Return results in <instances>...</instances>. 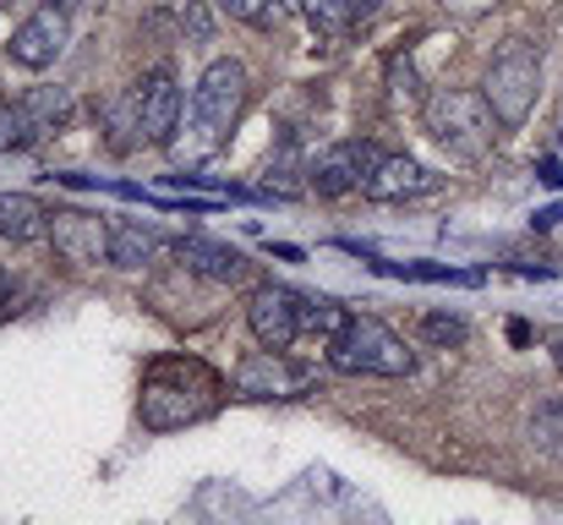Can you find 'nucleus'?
<instances>
[{
	"instance_id": "nucleus-14",
	"label": "nucleus",
	"mask_w": 563,
	"mask_h": 525,
	"mask_svg": "<svg viewBox=\"0 0 563 525\" xmlns=\"http://www.w3.org/2000/svg\"><path fill=\"white\" fill-rule=\"evenodd\" d=\"M49 225H55V214L38 197H27V192H5L0 197V241L33 247V241H49Z\"/></svg>"
},
{
	"instance_id": "nucleus-6",
	"label": "nucleus",
	"mask_w": 563,
	"mask_h": 525,
	"mask_svg": "<svg viewBox=\"0 0 563 525\" xmlns=\"http://www.w3.org/2000/svg\"><path fill=\"white\" fill-rule=\"evenodd\" d=\"M307 383H312V372L307 367H296L285 350H252L241 367H235V394L241 400H296V394H307Z\"/></svg>"
},
{
	"instance_id": "nucleus-31",
	"label": "nucleus",
	"mask_w": 563,
	"mask_h": 525,
	"mask_svg": "<svg viewBox=\"0 0 563 525\" xmlns=\"http://www.w3.org/2000/svg\"><path fill=\"white\" fill-rule=\"evenodd\" d=\"M60 6H66V11H99L104 0H60Z\"/></svg>"
},
{
	"instance_id": "nucleus-32",
	"label": "nucleus",
	"mask_w": 563,
	"mask_h": 525,
	"mask_svg": "<svg viewBox=\"0 0 563 525\" xmlns=\"http://www.w3.org/2000/svg\"><path fill=\"white\" fill-rule=\"evenodd\" d=\"M274 6H279V11H301L307 0H274Z\"/></svg>"
},
{
	"instance_id": "nucleus-30",
	"label": "nucleus",
	"mask_w": 563,
	"mask_h": 525,
	"mask_svg": "<svg viewBox=\"0 0 563 525\" xmlns=\"http://www.w3.org/2000/svg\"><path fill=\"white\" fill-rule=\"evenodd\" d=\"M268 252H274V258H285V263H301V247H285V241H279V247H268Z\"/></svg>"
},
{
	"instance_id": "nucleus-21",
	"label": "nucleus",
	"mask_w": 563,
	"mask_h": 525,
	"mask_svg": "<svg viewBox=\"0 0 563 525\" xmlns=\"http://www.w3.org/2000/svg\"><path fill=\"white\" fill-rule=\"evenodd\" d=\"M301 11L312 17V28H318L323 39H340V33H351V28H356V17H351V6H345V0H307Z\"/></svg>"
},
{
	"instance_id": "nucleus-29",
	"label": "nucleus",
	"mask_w": 563,
	"mask_h": 525,
	"mask_svg": "<svg viewBox=\"0 0 563 525\" xmlns=\"http://www.w3.org/2000/svg\"><path fill=\"white\" fill-rule=\"evenodd\" d=\"M553 225H563V203H559V208H542V214H537V230H553Z\"/></svg>"
},
{
	"instance_id": "nucleus-24",
	"label": "nucleus",
	"mask_w": 563,
	"mask_h": 525,
	"mask_svg": "<svg viewBox=\"0 0 563 525\" xmlns=\"http://www.w3.org/2000/svg\"><path fill=\"white\" fill-rule=\"evenodd\" d=\"M181 22H187V28H191V39H197V44H208V33H213V22H208V11H202L197 0H187V11H181Z\"/></svg>"
},
{
	"instance_id": "nucleus-15",
	"label": "nucleus",
	"mask_w": 563,
	"mask_h": 525,
	"mask_svg": "<svg viewBox=\"0 0 563 525\" xmlns=\"http://www.w3.org/2000/svg\"><path fill=\"white\" fill-rule=\"evenodd\" d=\"M165 247V236L143 219H110V263L115 269H143L154 263V252Z\"/></svg>"
},
{
	"instance_id": "nucleus-19",
	"label": "nucleus",
	"mask_w": 563,
	"mask_h": 525,
	"mask_svg": "<svg viewBox=\"0 0 563 525\" xmlns=\"http://www.w3.org/2000/svg\"><path fill=\"white\" fill-rule=\"evenodd\" d=\"M44 132H38V121L27 116V105H0V154H22V149H33Z\"/></svg>"
},
{
	"instance_id": "nucleus-18",
	"label": "nucleus",
	"mask_w": 563,
	"mask_h": 525,
	"mask_svg": "<svg viewBox=\"0 0 563 525\" xmlns=\"http://www.w3.org/2000/svg\"><path fill=\"white\" fill-rule=\"evenodd\" d=\"M22 105H27V116L38 121V132H60V127L71 121V94H66V88H33Z\"/></svg>"
},
{
	"instance_id": "nucleus-9",
	"label": "nucleus",
	"mask_w": 563,
	"mask_h": 525,
	"mask_svg": "<svg viewBox=\"0 0 563 525\" xmlns=\"http://www.w3.org/2000/svg\"><path fill=\"white\" fill-rule=\"evenodd\" d=\"M181 116H187V99H181L176 77L159 66V72L137 88V138H143V143H154V149H165V143L176 138Z\"/></svg>"
},
{
	"instance_id": "nucleus-4",
	"label": "nucleus",
	"mask_w": 563,
	"mask_h": 525,
	"mask_svg": "<svg viewBox=\"0 0 563 525\" xmlns=\"http://www.w3.org/2000/svg\"><path fill=\"white\" fill-rule=\"evenodd\" d=\"M246 88H252V77H246V66H241L235 55L208 61V72L197 77L191 105H187V121L202 149H219V143L230 138V127H235L241 110H246Z\"/></svg>"
},
{
	"instance_id": "nucleus-22",
	"label": "nucleus",
	"mask_w": 563,
	"mask_h": 525,
	"mask_svg": "<svg viewBox=\"0 0 563 525\" xmlns=\"http://www.w3.org/2000/svg\"><path fill=\"white\" fill-rule=\"evenodd\" d=\"M421 340H427V346H465V340H471V324H465V318H454V313H427V318H421Z\"/></svg>"
},
{
	"instance_id": "nucleus-3",
	"label": "nucleus",
	"mask_w": 563,
	"mask_h": 525,
	"mask_svg": "<svg viewBox=\"0 0 563 525\" xmlns=\"http://www.w3.org/2000/svg\"><path fill=\"white\" fill-rule=\"evenodd\" d=\"M329 367L351 372V378H410L416 372V350L405 346L383 318L351 313L345 329L329 340Z\"/></svg>"
},
{
	"instance_id": "nucleus-11",
	"label": "nucleus",
	"mask_w": 563,
	"mask_h": 525,
	"mask_svg": "<svg viewBox=\"0 0 563 525\" xmlns=\"http://www.w3.org/2000/svg\"><path fill=\"white\" fill-rule=\"evenodd\" d=\"M362 192H367L373 203H410V197L438 192V175L427 171V165H416L410 154H383Z\"/></svg>"
},
{
	"instance_id": "nucleus-12",
	"label": "nucleus",
	"mask_w": 563,
	"mask_h": 525,
	"mask_svg": "<svg viewBox=\"0 0 563 525\" xmlns=\"http://www.w3.org/2000/svg\"><path fill=\"white\" fill-rule=\"evenodd\" d=\"M49 241L66 263H110V225H99L93 214H55Z\"/></svg>"
},
{
	"instance_id": "nucleus-23",
	"label": "nucleus",
	"mask_w": 563,
	"mask_h": 525,
	"mask_svg": "<svg viewBox=\"0 0 563 525\" xmlns=\"http://www.w3.org/2000/svg\"><path fill=\"white\" fill-rule=\"evenodd\" d=\"M219 6H224L235 22H252V28H263V22H268V11H279L274 0H219Z\"/></svg>"
},
{
	"instance_id": "nucleus-33",
	"label": "nucleus",
	"mask_w": 563,
	"mask_h": 525,
	"mask_svg": "<svg viewBox=\"0 0 563 525\" xmlns=\"http://www.w3.org/2000/svg\"><path fill=\"white\" fill-rule=\"evenodd\" d=\"M559 367H563V340H559Z\"/></svg>"
},
{
	"instance_id": "nucleus-1",
	"label": "nucleus",
	"mask_w": 563,
	"mask_h": 525,
	"mask_svg": "<svg viewBox=\"0 0 563 525\" xmlns=\"http://www.w3.org/2000/svg\"><path fill=\"white\" fill-rule=\"evenodd\" d=\"M213 405H219V378L197 356H159L137 394V416L148 433L191 427V422L213 416Z\"/></svg>"
},
{
	"instance_id": "nucleus-17",
	"label": "nucleus",
	"mask_w": 563,
	"mask_h": 525,
	"mask_svg": "<svg viewBox=\"0 0 563 525\" xmlns=\"http://www.w3.org/2000/svg\"><path fill=\"white\" fill-rule=\"evenodd\" d=\"M531 444L548 455V460H563V394H553V400H542L537 411H531Z\"/></svg>"
},
{
	"instance_id": "nucleus-26",
	"label": "nucleus",
	"mask_w": 563,
	"mask_h": 525,
	"mask_svg": "<svg viewBox=\"0 0 563 525\" xmlns=\"http://www.w3.org/2000/svg\"><path fill=\"white\" fill-rule=\"evenodd\" d=\"M345 6H351V17H356V22H367V17L383 11V0H345Z\"/></svg>"
},
{
	"instance_id": "nucleus-25",
	"label": "nucleus",
	"mask_w": 563,
	"mask_h": 525,
	"mask_svg": "<svg viewBox=\"0 0 563 525\" xmlns=\"http://www.w3.org/2000/svg\"><path fill=\"white\" fill-rule=\"evenodd\" d=\"M443 11H460V17H482V11H493L498 0H438Z\"/></svg>"
},
{
	"instance_id": "nucleus-27",
	"label": "nucleus",
	"mask_w": 563,
	"mask_h": 525,
	"mask_svg": "<svg viewBox=\"0 0 563 525\" xmlns=\"http://www.w3.org/2000/svg\"><path fill=\"white\" fill-rule=\"evenodd\" d=\"M11 302H16V280L0 269V313H11Z\"/></svg>"
},
{
	"instance_id": "nucleus-2",
	"label": "nucleus",
	"mask_w": 563,
	"mask_h": 525,
	"mask_svg": "<svg viewBox=\"0 0 563 525\" xmlns=\"http://www.w3.org/2000/svg\"><path fill=\"white\" fill-rule=\"evenodd\" d=\"M421 127L432 132V143H443L454 160H471V165L487 160L498 138V116L482 88H432L421 99Z\"/></svg>"
},
{
	"instance_id": "nucleus-13",
	"label": "nucleus",
	"mask_w": 563,
	"mask_h": 525,
	"mask_svg": "<svg viewBox=\"0 0 563 525\" xmlns=\"http://www.w3.org/2000/svg\"><path fill=\"white\" fill-rule=\"evenodd\" d=\"M170 252L187 263L191 274H202V280H213V285H241V280H246V258H241L235 247H224V241L181 236V241H170Z\"/></svg>"
},
{
	"instance_id": "nucleus-28",
	"label": "nucleus",
	"mask_w": 563,
	"mask_h": 525,
	"mask_svg": "<svg viewBox=\"0 0 563 525\" xmlns=\"http://www.w3.org/2000/svg\"><path fill=\"white\" fill-rule=\"evenodd\" d=\"M537 175H542L548 186H563V165H559V160H542V165H537Z\"/></svg>"
},
{
	"instance_id": "nucleus-10",
	"label": "nucleus",
	"mask_w": 563,
	"mask_h": 525,
	"mask_svg": "<svg viewBox=\"0 0 563 525\" xmlns=\"http://www.w3.org/2000/svg\"><path fill=\"white\" fill-rule=\"evenodd\" d=\"M377 160H383V154H377V143H362V138L334 143V149H329V154L312 165V192H318V197H345V192H362Z\"/></svg>"
},
{
	"instance_id": "nucleus-7",
	"label": "nucleus",
	"mask_w": 563,
	"mask_h": 525,
	"mask_svg": "<svg viewBox=\"0 0 563 525\" xmlns=\"http://www.w3.org/2000/svg\"><path fill=\"white\" fill-rule=\"evenodd\" d=\"M246 329L268 350H290L301 340V296L285 285H257L246 296Z\"/></svg>"
},
{
	"instance_id": "nucleus-8",
	"label": "nucleus",
	"mask_w": 563,
	"mask_h": 525,
	"mask_svg": "<svg viewBox=\"0 0 563 525\" xmlns=\"http://www.w3.org/2000/svg\"><path fill=\"white\" fill-rule=\"evenodd\" d=\"M66 33H71V11L60 6V0H44L16 33H11V61L16 66H27V72H44V66H55L60 61V50H66Z\"/></svg>"
},
{
	"instance_id": "nucleus-5",
	"label": "nucleus",
	"mask_w": 563,
	"mask_h": 525,
	"mask_svg": "<svg viewBox=\"0 0 563 525\" xmlns=\"http://www.w3.org/2000/svg\"><path fill=\"white\" fill-rule=\"evenodd\" d=\"M537 88H542V55H537V44L509 39L493 55L487 77H482V94H487L498 127H520L531 116V105H537Z\"/></svg>"
},
{
	"instance_id": "nucleus-34",
	"label": "nucleus",
	"mask_w": 563,
	"mask_h": 525,
	"mask_svg": "<svg viewBox=\"0 0 563 525\" xmlns=\"http://www.w3.org/2000/svg\"><path fill=\"white\" fill-rule=\"evenodd\" d=\"M0 6H5V0H0Z\"/></svg>"
},
{
	"instance_id": "nucleus-20",
	"label": "nucleus",
	"mask_w": 563,
	"mask_h": 525,
	"mask_svg": "<svg viewBox=\"0 0 563 525\" xmlns=\"http://www.w3.org/2000/svg\"><path fill=\"white\" fill-rule=\"evenodd\" d=\"M345 307L334 302V296H301V329H312V335H323V340H334L340 329H345Z\"/></svg>"
},
{
	"instance_id": "nucleus-16",
	"label": "nucleus",
	"mask_w": 563,
	"mask_h": 525,
	"mask_svg": "<svg viewBox=\"0 0 563 525\" xmlns=\"http://www.w3.org/2000/svg\"><path fill=\"white\" fill-rule=\"evenodd\" d=\"M377 274H394V280H427V285H482L476 269H449V263H383L373 258Z\"/></svg>"
}]
</instances>
